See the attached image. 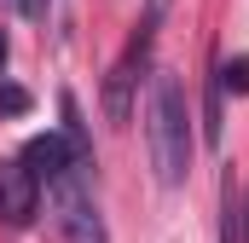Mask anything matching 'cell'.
I'll return each mask as SVG.
<instances>
[{
	"label": "cell",
	"mask_w": 249,
	"mask_h": 243,
	"mask_svg": "<svg viewBox=\"0 0 249 243\" xmlns=\"http://www.w3.org/2000/svg\"><path fill=\"white\" fill-rule=\"evenodd\" d=\"M145 151H151V168L157 185H186L191 156H197V133H191V99L180 87V75L168 69H151V93H145Z\"/></svg>",
	"instance_id": "cell-1"
},
{
	"label": "cell",
	"mask_w": 249,
	"mask_h": 243,
	"mask_svg": "<svg viewBox=\"0 0 249 243\" xmlns=\"http://www.w3.org/2000/svg\"><path fill=\"white\" fill-rule=\"evenodd\" d=\"M162 17H168V0H145V17L133 23L127 47L116 52V64H110V75H105V116L110 122L133 116V93H139V81H151V52H157Z\"/></svg>",
	"instance_id": "cell-2"
},
{
	"label": "cell",
	"mask_w": 249,
	"mask_h": 243,
	"mask_svg": "<svg viewBox=\"0 0 249 243\" xmlns=\"http://www.w3.org/2000/svg\"><path fill=\"white\" fill-rule=\"evenodd\" d=\"M18 162H23V174L41 185V191H53L64 174H75V156H70L64 133H35V139L18 151Z\"/></svg>",
	"instance_id": "cell-3"
},
{
	"label": "cell",
	"mask_w": 249,
	"mask_h": 243,
	"mask_svg": "<svg viewBox=\"0 0 249 243\" xmlns=\"http://www.w3.org/2000/svg\"><path fill=\"white\" fill-rule=\"evenodd\" d=\"M0 214L6 226H29L41 214V185L23 174V162H0Z\"/></svg>",
	"instance_id": "cell-4"
},
{
	"label": "cell",
	"mask_w": 249,
	"mask_h": 243,
	"mask_svg": "<svg viewBox=\"0 0 249 243\" xmlns=\"http://www.w3.org/2000/svg\"><path fill=\"white\" fill-rule=\"evenodd\" d=\"M58 116H64V145H70V156H75V168L81 174H93V133H87V116H81V104H75V93H58Z\"/></svg>",
	"instance_id": "cell-5"
},
{
	"label": "cell",
	"mask_w": 249,
	"mask_h": 243,
	"mask_svg": "<svg viewBox=\"0 0 249 243\" xmlns=\"http://www.w3.org/2000/svg\"><path fill=\"white\" fill-rule=\"evenodd\" d=\"M220 243H244V185L232 174L220 185Z\"/></svg>",
	"instance_id": "cell-6"
},
{
	"label": "cell",
	"mask_w": 249,
	"mask_h": 243,
	"mask_svg": "<svg viewBox=\"0 0 249 243\" xmlns=\"http://www.w3.org/2000/svg\"><path fill=\"white\" fill-rule=\"evenodd\" d=\"M214 75H220V93H238V99H249V52H238L232 64H220Z\"/></svg>",
	"instance_id": "cell-7"
},
{
	"label": "cell",
	"mask_w": 249,
	"mask_h": 243,
	"mask_svg": "<svg viewBox=\"0 0 249 243\" xmlns=\"http://www.w3.org/2000/svg\"><path fill=\"white\" fill-rule=\"evenodd\" d=\"M35 99H29V87H12V81H0V116H23Z\"/></svg>",
	"instance_id": "cell-8"
},
{
	"label": "cell",
	"mask_w": 249,
	"mask_h": 243,
	"mask_svg": "<svg viewBox=\"0 0 249 243\" xmlns=\"http://www.w3.org/2000/svg\"><path fill=\"white\" fill-rule=\"evenodd\" d=\"M18 6V17H29V23H47L53 17V0H12Z\"/></svg>",
	"instance_id": "cell-9"
},
{
	"label": "cell",
	"mask_w": 249,
	"mask_h": 243,
	"mask_svg": "<svg viewBox=\"0 0 249 243\" xmlns=\"http://www.w3.org/2000/svg\"><path fill=\"white\" fill-rule=\"evenodd\" d=\"M6 58H12V41H6V29H0V75H6Z\"/></svg>",
	"instance_id": "cell-10"
}]
</instances>
